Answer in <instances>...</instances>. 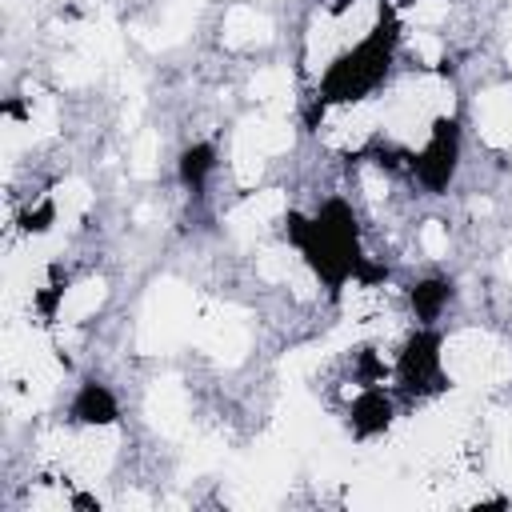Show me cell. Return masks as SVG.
Wrapping results in <instances>:
<instances>
[{
	"label": "cell",
	"instance_id": "10",
	"mask_svg": "<svg viewBox=\"0 0 512 512\" xmlns=\"http://www.w3.org/2000/svg\"><path fill=\"white\" fill-rule=\"evenodd\" d=\"M256 272H260L268 284H280V280H288V276L296 272V260H292L288 248H264V252L256 256Z\"/></svg>",
	"mask_w": 512,
	"mask_h": 512
},
{
	"label": "cell",
	"instance_id": "2",
	"mask_svg": "<svg viewBox=\"0 0 512 512\" xmlns=\"http://www.w3.org/2000/svg\"><path fill=\"white\" fill-rule=\"evenodd\" d=\"M376 128V112L368 104H344V108H332L328 120H324V140L336 144V148H352L360 144L368 132Z\"/></svg>",
	"mask_w": 512,
	"mask_h": 512
},
{
	"label": "cell",
	"instance_id": "14",
	"mask_svg": "<svg viewBox=\"0 0 512 512\" xmlns=\"http://www.w3.org/2000/svg\"><path fill=\"white\" fill-rule=\"evenodd\" d=\"M408 16H412L416 24H440V20L448 16V4H444V0H428V4H416Z\"/></svg>",
	"mask_w": 512,
	"mask_h": 512
},
{
	"label": "cell",
	"instance_id": "15",
	"mask_svg": "<svg viewBox=\"0 0 512 512\" xmlns=\"http://www.w3.org/2000/svg\"><path fill=\"white\" fill-rule=\"evenodd\" d=\"M412 52H420L424 64H436V60H440V40H436L432 32H416V36H412Z\"/></svg>",
	"mask_w": 512,
	"mask_h": 512
},
{
	"label": "cell",
	"instance_id": "17",
	"mask_svg": "<svg viewBox=\"0 0 512 512\" xmlns=\"http://www.w3.org/2000/svg\"><path fill=\"white\" fill-rule=\"evenodd\" d=\"M508 276H512V252H508Z\"/></svg>",
	"mask_w": 512,
	"mask_h": 512
},
{
	"label": "cell",
	"instance_id": "12",
	"mask_svg": "<svg viewBox=\"0 0 512 512\" xmlns=\"http://www.w3.org/2000/svg\"><path fill=\"white\" fill-rule=\"evenodd\" d=\"M88 204H92V192H88V184H84V180H68V184L60 188V196H56L60 220H68V224H72Z\"/></svg>",
	"mask_w": 512,
	"mask_h": 512
},
{
	"label": "cell",
	"instance_id": "4",
	"mask_svg": "<svg viewBox=\"0 0 512 512\" xmlns=\"http://www.w3.org/2000/svg\"><path fill=\"white\" fill-rule=\"evenodd\" d=\"M148 416H152V424H156L164 436L184 432V420H188L184 388H180L176 380H156V388L148 392Z\"/></svg>",
	"mask_w": 512,
	"mask_h": 512
},
{
	"label": "cell",
	"instance_id": "16",
	"mask_svg": "<svg viewBox=\"0 0 512 512\" xmlns=\"http://www.w3.org/2000/svg\"><path fill=\"white\" fill-rule=\"evenodd\" d=\"M364 188H368L372 200H384V196H388V184H384V176H380L376 168H364Z\"/></svg>",
	"mask_w": 512,
	"mask_h": 512
},
{
	"label": "cell",
	"instance_id": "7",
	"mask_svg": "<svg viewBox=\"0 0 512 512\" xmlns=\"http://www.w3.org/2000/svg\"><path fill=\"white\" fill-rule=\"evenodd\" d=\"M272 36V24L264 12H256L252 4H236L224 16V44L232 48H248V44H264Z\"/></svg>",
	"mask_w": 512,
	"mask_h": 512
},
{
	"label": "cell",
	"instance_id": "13",
	"mask_svg": "<svg viewBox=\"0 0 512 512\" xmlns=\"http://www.w3.org/2000/svg\"><path fill=\"white\" fill-rule=\"evenodd\" d=\"M420 248H424L428 256H444V252H448V232H444V224L428 220V224L420 228Z\"/></svg>",
	"mask_w": 512,
	"mask_h": 512
},
{
	"label": "cell",
	"instance_id": "5",
	"mask_svg": "<svg viewBox=\"0 0 512 512\" xmlns=\"http://www.w3.org/2000/svg\"><path fill=\"white\" fill-rule=\"evenodd\" d=\"M204 344L224 360V364H236L244 352H248V324L232 312H220L212 320H204Z\"/></svg>",
	"mask_w": 512,
	"mask_h": 512
},
{
	"label": "cell",
	"instance_id": "6",
	"mask_svg": "<svg viewBox=\"0 0 512 512\" xmlns=\"http://www.w3.org/2000/svg\"><path fill=\"white\" fill-rule=\"evenodd\" d=\"M280 212H284V196H280V192H256V196H248L240 208H232L228 228H232L240 240H248V236H256L260 228H268V220H276Z\"/></svg>",
	"mask_w": 512,
	"mask_h": 512
},
{
	"label": "cell",
	"instance_id": "3",
	"mask_svg": "<svg viewBox=\"0 0 512 512\" xmlns=\"http://www.w3.org/2000/svg\"><path fill=\"white\" fill-rule=\"evenodd\" d=\"M236 144L260 152V156H272V152H284L292 144V128H288V120L280 112H264V116H252V120L240 124Z\"/></svg>",
	"mask_w": 512,
	"mask_h": 512
},
{
	"label": "cell",
	"instance_id": "1",
	"mask_svg": "<svg viewBox=\"0 0 512 512\" xmlns=\"http://www.w3.org/2000/svg\"><path fill=\"white\" fill-rule=\"evenodd\" d=\"M444 368L452 372L456 384L488 388L508 376V352L488 332H460L444 348Z\"/></svg>",
	"mask_w": 512,
	"mask_h": 512
},
{
	"label": "cell",
	"instance_id": "18",
	"mask_svg": "<svg viewBox=\"0 0 512 512\" xmlns=\"http://www.w3.org/2000/svg\"><path fill=\"white\" fill-rule=\"evenodd\" d=\"M508 64H512V44H508Z\"/></svg>",
	"mask_w": 512,
	"mask_h": 512
},
{
	"label": "cell",
	"instance_id": "9",
	"mask_svg": "<svg viewBox=\"0 0 512 512\" xmlns=\"http://www.w3.org/2000/svg\"><path fill=\"white\" fill-rule=\"evenodd\" d=\"M100 300H104V284H100V280L76 284V288H68V296H64V304H60V320H64V324H80L84 316L96 312Z\"/></svg>",
	"mask_w": 512,
	"mask_h": 512
},
{
	"label": "cell",
	"instance_id": "8",
	"mask_svg": "<svg viewBox=\"0 0 512 512\" xmlns=\"http://www.w3.org/2000/svg\"><path fill=\"white\" fill-rule=\"evenodd\" d=\"M248 96L264 112H284L292 104V76H288V68H260L248 80Z\"/></svg>",
	"mask_w": 512,
	"mask_h": 512
},
{
	"label": "cell",
	"instance_id": "11",
	"mask_svg": "<svg viewBox=\"0 0 512 512\" xmlns=\"http://www.w3.org/2000/svg\"><path fill=\"white\" fill-rule=\"evenodd\" d=\"M156 156H160V140H156V132H140L136 136V144H132V176H152L156 172Z\"/></svg>",
	"mask_w": 512,
	"mask_h": 512
}]
</instances>
